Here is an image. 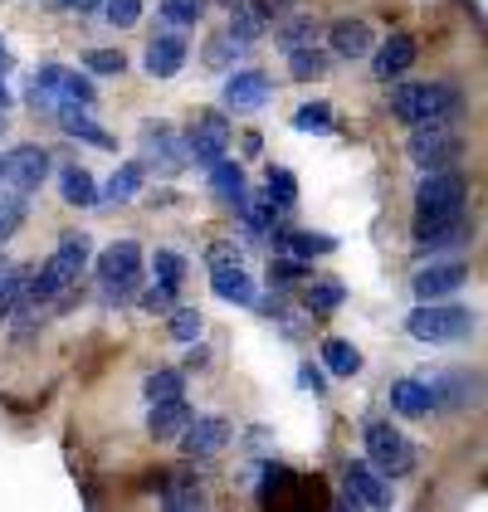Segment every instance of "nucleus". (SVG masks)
Here are the masks:
<instances>
[{
  "label": "nucleus",
  "mask_w": 488,
  "mask_h": 512,
  "mask_svg": "<svg viewBox=\"0 0 488 512\" xmlns=\"http://www.w3.org/2000/svg\"><path fill=\"white\" fill-rule=\"evenodd\" d=\"M93 264V239L88 235H64L59 239V249L44 259L40 269H30V288H25V303L20 308H44V303H54L64 288H74L79 274Z\"/></svg>",
  "instance_id": "1"
},
{
  "label": "nucleus",
  "mask_w": 488,
  "mask_h": 512,
  "mask_svg": "<svg viewBox=\"0 0 488 512\" xmlns=\"http://www.w3.org/2000/svg\"><path fill=\"white\" fill-rule=\"evenodd\" d=\"M386 108H391V118L396 122L420 127V122H449L459 108H464V98H459L454 83H401V79H391Z\"/></svg>",
  "instance_id": "2"
},
{
  "label": "nucleus",
  "mask_w": 488,
  "mask_h": 512,
  "mask_svg": "<svg viewBox=\"0 0 488 512\" xmlns=\"http://www.w3.org/2000/svg\"><path fill=\"white\" fill-rule=\"evenodd\" d=\"M469 205V176L459 166H440V171H420L415 186V220H454Z\"/></svg>",
  "instance_id": "3"
},
{
  "label": "nucleus",
  "mask_w": 488,
  "mask_h": 512,
  "mask_svg": "<svg viewBox=\"0 0 488 512\" xmlns=\"http://www.w3.org/2000/svg\"><path fill=\"white\" fill-rule=\"evenodd\" d=\"M93 269H98V283H103V298L108 303L137 298V288H142V244L137 239H113L93 259Z\"/></svg>",
  "instance_id": "4"
},
{
  "label": "nucleus",
  "mask_w": 488,
  "mask_h": 512,
  "mask_svg": "<svg viewBox=\"0 0 488 512\" xmlns=\"http://www.w3.org/2000/svg\"><path fill=\"white\" fill-rule=\"evenodd\" d=\"M362 444H366V464L381 469L386 478H406L415 469V439L406 430H396L391 420H366L362 425Z\"/></svg>",
  "instance_id": "5"
},
{
  "label": "nucleus",
  "mask_w": 488,
  "mask_h": 512,
  "mask_svg": "<svg viewBox=\"0 0 488 512\" xmlns=\"http://www.w3.org/2000/svg\"><path fill=\"white\" fill-rule=\"evenodd\" d=\"M406 332L415 342H430V347H445V342H464L474 332V313L464 303H420L406 317Z\"/></svg>",
  "instance_id": "6"
},
{
  "label": "nucleus",
  "mask_w": 488,
  "mask_h": 512,
  "mask_svg": "<svg viewBox=\"0 0 488 512\" xmlns=\"http://www.w3.org/2000/svg\"><path fill=\"white\" fill-rule=\"evenodd\" d=\"M406 157L415 171H440V166H459L464 157V137L449 122H420L406 137Z\"/></svg>",
  "instance_id": "7"
},
{
  "label": "nucleus",
  "mask_w": 488,
  "mask_h": 512,
  "mask_svg": "<svg viewBox=\"0 0 488 512\" xmlns=\"http://www.w3.org/2000/svg\"><path fill=\"white\" fill-rule=\"evenodd\" d=\"M49 152H44L40 142H20V147H10L5 157H0V176H5V191H15V196H35L44 181H49Z\"/></svg>",
  "instance_id": "8"
},
{
  "label": "nucleus",
  "mask_w": 488,
  "mask_h": 512,
  "mask_svg": "<svg viewBox=\"0 0 488 512\" xmlns=\"http://www.w3.org/2000/svg\"><path fill=\"white\" fill-rule=\"evenodd\" d=\"M342 508H391L396 503V488L381 469H371L366 459L347 464V478H342Z\"/></svg>",
  "instance_id": "9"
},
{
  "label": "nucleus",
  "mask_w": 488,
  "mask_h": 512,
  "mask_svg": "<svg viewBox=\"0 0 488 512\" xmlns=\"http://www.w3.org/2000/svg\"><path fill=\"white\" fill-rule=\"evenodd\" d=\"M181 152H186V161H196V166H210V161L225 157L230 152V122H225V113H201L181 132Z\"/></svg>",
  "instance_id": "10"
},
{
  "label": "nucleus",
  "mask_w": 488,
  "mask_h": 512,
  "mask_svg": "<svg viewBox=\"0 0 488 512\" xmlns=\"http://www.w3.org/2000/svg\"><path fill=\"white\" fill-rule=\"evenodd\" d=\"M274 93V79L264 69H230L225 79V108L230 113H259Z\"/></svg>",
  "instance_id": "11"
},
{
  "label": "nucleus",
  "mask_w": 488,
  "mask_h": 512,
  "mask_svg": "<svg viewBox=\"0 0 488 512\" xmlns=\"http://www.w3.org/2000/svg\"><path fill=\"white\" fill-rule=\"evenodd\" d=\"M176 439H181V454L186 459H210V454H220L230 444V420H220V415H191L186 430L176 434Z\"/></svg>",
  "instance_id": "12"
},
{
  "label": "nucleus",
  "mask_w": 488,
  "mask_h": 512,
  "mask_svg": "<svg viewBox=\"0 0 488 512\" xmlns=\"http://www.w3.org/2000/svg\"><path fill=\"white\" fill-rule=\"evenodd\" d=\"M415 59H420L415 35H386L381 44H371V74H376L381 83L410 74V69H415Z\"/></svg>",
  "instance_id": "13"
},
{
  "label": "nucleus",
  "mask_w": 488,
  "mask_h": 512,
  "mask_svg": "<svg viewBox=\"0 0 488 512\" xmlns=\"http://www.w3.org/2000/svg\"><path fill=\"white\" fill-rule=\"evenodd\" d=\"M425 386H430V410H469L479 400V376L469 371H435L425 376Z\"/></svg>",
  "instance_id": "14"
},
{
  "label": "nucleus",
  "mask_w": 488,
  "mask_h": 512,
  "mask_svg": "<svg viewBox=\"0 0 488 512\" xmlns=\"http://www.w3.org/2000/svg\"><path fill=\"white\" fill-rule=\"evenodd\" d=\"M469 283V264H430V269H420V274L410 278V293L420 298V303H440V298H454L459 288Z\"/></svg>",
  "instance_id": "15"
},
{
  "label": "nucleus",
  "mask_w": 488,
  "mask_h": 512,
  "mask_svg": "<svg viewBox=\"0 0 488 512\" xmlns=\"http://www.w3.org/2000/svg\"><path fill=\"white\" fill-rule=\"evenodd\" d=\"M327 40V54H337V59H366L371 54V44H376V30L357 20V15H342V20H332L323 30Z\"/></svg>",
  "instance_id": "16"
},
{
  "label": "nucleus",
  "mask_w": 488,
  "mask_h": 512,
  "mask_svg": "<svg viewBox=\"0 0 488 512\" xmlns=\"http://www.w3.org/2000/svg\"><path fill=\"white\" fill-rule=\"evenodd\" d=\"M54 118L64 127V137H74V142H88V147H98V152H113V147H118V137L103 132L98 122L88 118V108L69 103V98H54Z\"/></svg>",
  "instance_id": "17"
},
{
  "label": "nucleus",
  "mask_w": 488,
  "mask_h": 512,
  "mask_svg": "<svg viewBox=\"0 0 488 512\" xmlns=\"http://www.w3.org/2000/svg\"><path fill=\"white\" fill-rule=\"evenodd\" d=\"M474 239V225H469V215H454V220H415V249L420 254H440V249H459V244H469Z\"/></svg>",
  "instance_id": "18"
},
{
  "label": "nucleus",
  "mask_w": 488,
  "mask_h": 512,
  "mask_svg": "<svg viewBox=\"0 0 488 512\" xmlns=\"http://www.w3.org/2000/svg\"><path fill=\"white\" fill-rule=\"evenodd\" d=\"M186 54H191V44L181 40L176 30H171V35H152V40H147V54H142V69H147L152 79H176V74L186 69Z\"/></svg>",
  "instance_id": "19"
},
{
  "label": "nucleus",
  "mask_w": 488,
  "mask_h": 512,
  "mask_svg": "<svg viewBox=\"0 0 488 512\" xmlns=\"http://www.w3.org/2000/svg\"><path fill=\"white\" fill-rule=\"evenodd\" d=\"M142 152H147V161H157L166 176H176V171L186 166L181 137H176L171 122H142Z\"/></svg>",
  "instance_id": "20"
},
{
  "label": "nucleus",
  "mask_w": 488,
  "mask_h": 512,
  "mask_svg": "<svg viewBox=\"0 0 488 512\" xmlns=\"http://www.w3.org/2000/svg\"><path fill=\"white\" fill-rule=\"evenodd\" d=\"M196 415V405L186 400V395H171V400H152V410H147V430L152 439H176V434L186 430V420Z\"/></svg>",
  "instance_id": "21"
},
{
  "label": "nucleus",
  "mask_w": 488,
  "mask_h": 512,
  "mask_svg": "<svg viewBox=\"0 0 488 512\" xmlns=\"http://www.w3.org/2000/svg\"><path fill=\"white\" fill-rule=\"evenodd\" d=\"M274 44H279V54H288V49H303V44H323V25L313 20V15H279L274 25Z\"/></svg>",
  "instance_id": "22"
},
{
  "label": "nucleus",
  "mask_w": 488,
  "mask_h": 512,
  "mask_svg": "<svg viewBox=\"0 0 488 512\" xmlns=\"http://www.w3.org/2000/svg\"><path fill=\"white\" fill-rule=\"evenodd\" d=\"M210 288H215V298H225V303H240V308H254V303H259V293H254V278L244 274L240 264H220V269H210Z\"/></svg>",
  "instance_id": "23"
},
{
  "label": "nucleus",
  "mask_w": 488,
  "mask_h": 512,
  "mask_svg": "<svg viewBox=\"0 0 488 512\" xmlns=\"http://www.w3.org/2000/svg\"><path fill=\"white\" fill-rule=\"evenodd\" d=\"M391 415H401V420L430 415V386H425V376H401L391 386Z\"/></svg>",
  "instance_id": "24"
},
{
  "label": "nucleus",
  "mask_w": 488,
  "mask_h": 512,
  "mask_svg": "<svg viewBox=\"0 0 488 512\" xmlns=\"http://www.w3.org/2000/svg\"><path fill=\"white\" fill-rule=\"evenodd\" d=\"M205 181H210L215 196L225 200V205H235V210H240V200L249 196V191H244V166L240 161H230V157L210 161V166H205Z\"/></svg>",
  "instance_id": "25"
},
{
  "label": "nucleus",
  "mask_w": 488,
  "mask_h": 512,
  "mask_svg": "<svg viewBox=\"0 0 488 512\" xmlns=\"http://www.w3.org/2000/svg\"><path fill=\"white\" fill-rule=\"evenodd\" d=\"M162 503H166V508H205V483H201V478H196L191 469L166 473Z\"/></svg>",
  "instance_id": "26"
},
{
  "label": "nucleus",
  "mask_w": 488,
  "mask_h": 512,
  "mask_svg": "<svg viewBox=\"0 0 488 512\" xmlns=\"http://www.w3.org/2000/svg\"><path fill=\"white\" fill-rule=\"evenodd\" d=\"M142 181H147V161H122L118 171L108 176V186H98V200L122 205V200H132L137 191H142Z\"/></svg>",
  "instance_id": "27"
},
{
  "label": "nucleus",
  "mask_w": 488,
  "mask_h": 512,
  "mask_svg": "<svg viewBox=\"0 0 488 512\" xmlns=\"http://www.w3.org/2000/svg\"><path fill=\"white\" fill-rule=\"evenodd\" d=\"M284 59H288V74H293L298 83H318L327 69H332V54H327L323 44H303V49H288Z\"/></svg>",
  "instance_id": "28"
},
{
  "label": "nucleus",
  "mask_w": 488,
  "mask_h": 512,
  "mask_svg": "<svg viewBox=\"0 0 488 512\" xmlns=\"http://www.w3.org/2000/svg\"><path fill=\"white\" fill-rule=\"evenodd\" d=\"M59 196L69 200V205H79V210H93V205H98V181H93V171H83V166H59Z\"/></svg>",
  "instance_id": "29"
},
{
  "label": "nucleus",
  "mask_w": 488,
  "mask_h": 512,
  "mask_svg": "<svg viewBox=\"0 0 488 512\" xmlns=\"http://www.w3.org/2000/svg\"><path fill=\"white\" fill-rule=\"evenodd\" d=\"M25 288H30V264H5L0 269V322H10V313L25 303Z\"/></svg>",
  "instance_id": "30"
},
{
  "label": "nucleus",
  "mask_w": 488,
  "mask_h": 512,
  "mask_svg": "<svg viewBox=\"0 0 488 512\" xmlns=\"http://www.w3.org/2000/svg\"><path fill=\"white\" fill-rule=\"evenodd\" d=\"M201 54H205V69H215V74H230V69H235V59L244 54V44L235 40L230 30H215V35L205 40Z\"/></svg>",
  "instance_id": "31"
},
{
  "label": "nucleus",
  "mask_w": 488,
  "mask_h": 512,
  "mask_svg": "<svg viewBox=\"0 0 488 512\" xmlns=\"http://www.w3.org/2000/svg\"><path fill=\"white\" fill-rule=\"evenodd\" d=\"M318 356H323V366L332 376H357V371H362V352H357L347 337H327Z\"/></svg>",
  "instance_id": "32"
},
{
  "label": "nucleus",
  "mask_w": 488,
  "mask_h": 512,
  "mask_svg": "<svg viewBox=\"0 0 488 512\" xmlns=\"http://www.w3.org/2000/svg\"><path fill=\"white\" fill-rule=\"evenodd\" d=\"M225 30H230V35L249 49L254 40H264V35H269V20H264V15H259V10L244 0V5H235V10H230V25H225Z\"/></svg>",
  "instance_id": "33"
},
{
  "label": "nucleus",
  "mask_w": 488,
  "mask_h": 512,
  "mask_svg": "<svg viewBox=\"0 0 488 512\" xmlns=\"http://www.w3.org/2000/svg\"><path fill=\"white\" fill-rule=\"evenodd\" d=\"M166 332H171L176 342H186V347H191V342H201L205 337V317L196 313V308H176V303H171V313H166Z\"/></svg>",
  "instance_id": "34"
},
{
  "label": "nucleus",
  "mask_w": 488,
  "mask_h": 512,
  "mask_svg": "<svg viewBox=\"0 0 488 512\" xmlns=\"http://www.w3.org/2000/svg\"><path fill=\"white\" fill-rule=\"evenodd\" d=\"M308 278H313V264H308V259H293V254H274V259H269V283H274V288L308 283Z\"/></svg>",
  "instance_id": "35"
},
{
  "label": "nucleus",
  "mask_w": 488,
  "mask_h": 512,
  "mask_svg": "<svg viewBox=\"0 0 488 512\" xmlns=\"http://www.w3.org/2000/svg\"><path fill=\"white\" fill-rule=\"evenodd\" d=\"M342 298H347V288L337 278H308V313H332V308H342Z\"/></svg>",
  "instance_id": "36"
},
{
  "label": "nucleus",
  "mask_w": 488,
  "mask_h": 512,
  "mask_svg": "<svg viewBox=\"0 0 488 512\" xmlns=\"http://www.w3.org/2000/svg\"><path fill=\"white\" fill-rule=\"evenodd\" d=\"M205 5L210 0H162V20L171 30H191L205 20Z\"/></svg>",
  "instance_id": "37"
},
{
  "label": "nucleus",
  "mask_w": 488,
  "mask_h": 512,
  "mask_svg": "<svg viewBox=\"0 0 488 512\" xmlns=\"http://www.w3.org/2000/svg\"><path fill=\"white\" fill-rule=\"evenodd\" d=\"M264 196L274 200V205H284V210L298 205V181H293L288 166H269V176H264Z\"/></svg>",
  "instance_id": "38"
},
{
  "label": "nucleus",
  "mask_w": 488,
  "mask_h": 512,
  "mask_svg": "<svg viewBox=\"0 0 488 512\" xmlns=\"http://www.w3.org/2000/svg\"><path fill=\"white\" fill-rule=\"evenodd\" d=\"M152 278L181 293V283H186V259H181L176 249H157V254H152Z\"/></svg>",
  "instance_id": "39"
},
{
  "label": "nucleus",
  "mask_w": 488,
  "mask_h": 512,
  "mask_svg": "<svg viewBox=\"0 0 488 512\" xmlns=\"http://www.w3.org/2000/svg\"><path fill=\"white\" fill-rule=\"evenodd\" d=\"M142 395H147V405L152 400H171V395H186V371H152L142 381Z\"/></svg>",
  "instance_id": "40"
},
{
  "label": "nucleus",
  "mask_w": 488,
  "mask_h": 512,
  "mask_svg": "<svg viewBox=\"0 0 488 512\" xmlns=\"http://www.w3.org/2000/svg\"><path fill=\"white\" fill-rule=\"evenodd\" d=\"M25 200H30V196L0 191V244H5V239H10L15 230H20V225H25V215H30V210H25Z\"/></svg>",
  "instance_id": "41"
},
{
  "label": "nucleus",
  "mask_w": 488,
  "mask_h": 512,
  "mask_svg": "<svg viewBox=\"0 0 488 512\" xmlns=\"http://www.w3.org/2000/svg\"><path fill=\"white\" fill-rule=\"evenodd\" d=\"M293 132H332V108H327L323 98L318 103H303L293 113Z\"/></svg>",
  "instance_id": "42"
},
{
  "label": "nucleus",
  "mask_w": 488,
  "mask_h": 512,
  "mask_svg": "<svg viewBox=\"0 0 488 512\" xmlns=\"http://www.w3.org/2000/svg\"><path fill=\"white\" fill-rule=\"evenodd\" d=\"M122 69H127V54L122 49H88L83 54V74H98L103 79V74H122Z\"/></svg>",
  "instance_id": "43"
},
{
  "label": "nucleus",
  "mask_w": 488,
  "mask_h": 512,
  "mask_svg": "<svg viewBox=\"0 0 488 512\" xmlns=\"http://www.w3.org/2000/svg\"><path fill=\"white\" fill-rule=\"evenodd\" d=\"M98 10H103V20H108L113 30H132V25L142 20V0H103Z\"/></svg>",
  "instance_id": "44"
},
{
  "label": "nucleus",
  "mask_w": 488,
  "mask_h": 512,
  "mask_svg": "<svg viewBox=\"0 0 488 512\" xmlns=\"http://www.w3.org/2000/svg\"><path fill=\"white\" fill-rule=\"evenodd\" d=\"M137 303H142V313H171V303H176V288H166V283H147V288H137Z\"/></svg>",
  "instance_id": "45"
},
{
  "label": "nucleus",
  "mask_w": 488,
  "mask_h": 512,
  "mask_svg": "<svg viewBox=\"0 0 488 512\" xmlns=\"http://www.w3.org/2000/svg\"><path fill=\"white\" fill-rule=\"evenodd\" d=\"M205 264H210V269H220V264H240V244H230V239L210 244V249H205Z\"/></svg>",
  "instance_id": "46"
},
{
  "label": "nucleus",
  "mask_w": 488,
  "mask_h": 512,
  "mask_svg": "<svg viewBox=\"0 0 488 512\" xmlns=\"http://www.w3.org/2000/svg\"><path fill=\"white\" fill-rule=\"evenodd\" d=\"M249 5H254V10H259V15H264V20H269V25H274V20H279V15H288V10H293V5H298V0H249Z\"/></svg>",
  "instance_id": "47"
},
{
  "label": "nucleus",
  "mask_w": 488,
  "mask_h": 512,
  "mask_svg": "<svg viewBox=\"0 0 488 512\" xmlns=\"http://www.w3.org/2000/svg\"><path fill=\"white\" fill-rule=\"evenodd\" d=\"M205 361H210V352H205L201 342H191V356H186V366H181V371H186V376H191V371H205Z\"/></svg>",
  "instance_id": "48"
},
{
  "label": "nucleus",
  "mask_w": 488,
  "mask_h": 512,
  "mask_svg": "<svg viewBox=\"0 0 488 512\" xmlns=\"http://www.w3.org/2000/svg\"><path fill=\"white\" fill-rule=\"evenodd\" d=\"M298 381H303L308 391H323V371H313V366H303V371H298Z\"/></svg>",
  "instance_id": "49"
},
{
  "label": "nucleus",
  "mask_w": 488,
  "mask_h": 512,
  "mask_svg": "<svg viewBox=\"0 0 488 512\" xmlns=\"http://www.w3.org/2000/svg\"><path fill=\"white\" fill-rule=\"evenodd\" d=\"M59 5H64V10H79V15H93L103 0H59Z\"/></svg>",
  "instance_id": "50"
},
{
  "label": "nucleus",
  "mask_w": 488,
  "mask_h": 512,
  "mask_svg": "<svg viewBox=\"0 0 488 512\" xmlns=\"http://www.w3.org/2000/svg\"><path fill=\"white\" fill-rule=\"evenodd\" d=\"M5 69H10V44L0 40V74H5Z\"/></svg>",
  "instance_id": "51"
},
{
  "label": "nucleus",
  "mask_w": 488,
  "mask_h": 512,
  "mask_svg": "<svg viewBox=\"0 0 488 512\" xmlns=\"http://www.w3.org/2000/svg\"><path fill=\"white\" fill-rule=\"evenodd\" d=\"M10 108V88H5V79H0V113Z\"/></svg>",
  "instance_id": "52"
},
{
  "label": "nucleus",
  "mask_w": 488,
  "mask_h": 512,
  "mask_svg": "<svg viewBox=\"0 0 488 512\" xmlns=\"http://www.w3.org/2000/svg\"><path fill=\"white\" fill-rule=\"evenodd\" d=\"M215 5H220V10H235V5H244V0H215Z\"/></svg>",
  "instance_id": "53"
},
{
  "label": "nucleus",
  "mask_w": 488,
  "mask_h": 512,
  "mask_svg": "<svg viewBox=\"0 0 488 512\" xmlns=\"http://www.w3.org/2000/svg\"><path fill=\"white\" fill-rule=\"evenodd\" d=\"M5 264H10V259H5V254H0V269H5Z\"/></svg>",
  "instance_id": "54"
},
{
  "label": "nucleus",
  "mask_w": 488,
  "mask_h": 512,
  "mask_svg": "<svg viewBox=\"0 0 488 512\" xmlns=\"http://www.w3.org/2000/svg\"><path fill=\"white\" fill-rule=\"evenodd\" d=\"M0 132H5V113H0Z\"/></svg>",
  "instance_id": "55"
},
{
  "label": "nucleus",
  "mask_w": 488,
  "mask_h": 512,
  "mask_svg": "<svg viewBox=\"0 0 488 512\" xmlns=\"http://www.w3.org/2000/svg\"><path fill=\"white\" fill-rule=\"evenodd\" d=\"M0 191H5V176H0Z\"/></svg>",
  "instance_id": "56"
}]
</instances>
